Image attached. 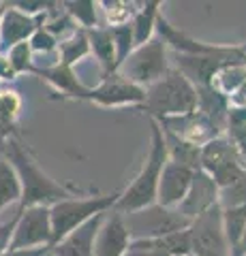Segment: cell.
<instances>
[{
  "label": "cell",
  "instance_id": "1",
  "mask_svg": "<svg viewBox=\"0 0 246 256\" xmlns=\"http://www.w3.org/2000/svg\"><path fill=\"white\" fill-rule=\"evenodd\" d=\"M3 152H5V160L13 166V171L20 180V186H22L20 210H24V207H35V205L52 207L54 203L65 201V198L82 196L79 190L71 188V186H62L60 182L52 180L50 175L39 166L35 154L24 146L18 137L7 139L3 143Z\"/></svg>",
  "mask_w": 246,
  "mask_h": 256
},
{
  "label": "cell",
  "instance_id": "14",
  "mask_svg": "<svg viewBox=\"0 0 246 256\" xmlns=\"http://www.w3.org/2000/svg\"><path fill=\"white\" fill-rule=\"evenodd\" d=\"M131 235L120 212H107L94 239V256H124L129 250Z\"/></svg>",
  "mask_w": 246,
  "mask_h": 256
},
{
  "label": "cell",
  "instance_id": "28",
  "mask_svg": "<svg viewBox=\"0 0 246 256\" xmlns=\"http://www.w3.org/2000/svg\"><path fill=\"white\" fill-rule=\"evenodd\" d=\"M9 64L13 66V70L18 75H24V73H33L35 70V58H33V50H30L28 41L24 43H18L15 47H11L7 54H3Z\"/></svg>",
  "mask_w": 246,
  "mask_h": 256
},
{
  "label": "cell",
  "instance_id": "25",
  "mask_svg": "<svg viewBox=\"0 0 246 256\" xmlns=\"http://www.w3.org/2000/svg\"><path fill=\"white\" fill-rule=\"evenodd\" d=\"M97 6L99 2H92V0H67V2H62V9L82 30H92L99 26Z\"/></svg>",
  "mask_w": 246,
  "mask_h": 256
},
{
  "label": "cell",
  "instance_id": "26",
  "mask_svg": "<svg viewBox=\"0 0 246 256\" xmlns=\"http://www.w3.org/2000/svg\"><path fill=\"white\" fill-rule=\"evenodd\" d=\"M22 201V186L13 166L7 160H0V212L5 207Z\"/></svg>",
  "mask_w": 246,
  "mask_h": 256
},
{
  "label": "cell",
  "instance_id": "10",
  "mask_svg": "<svg viewBox=\"0 0 246 256\" xmlns=\"http://www.w3.org/2000/svg\"><path fill=\"white\" fill-rule=\"evenodd\" d=\"M144 88L126 82L122 75L112 73L97 88H92L86 96V100H90L99 107H139L144 102Z\"/></svg>",
  "mask_w": 246,
  "mask_h": 256
},
{
  "label": "cell",
  "instance_id": "35",
  "mask_svg": "<svg viewBox=\"0 0 246 256\" xmlns=\"http://www.w3.org/2000/svg\"><path fill=\"white\" fill-rule=\"evenodd\" d=\"M231 256H246V226H244V233L240 237V242H237L235 250L231 252Z\"/></svg>",
  "mask_w": 246,
  "mask_h": 256
},
{
  "label": "cell",
  "instance_id": "22",
  "mask_svg": "<svg viewBox=\"0 0 246 256\" xmlns=\"http://www.w3.org/2000/svg\"><path fill=\"white\" fill-rule=\"evenodd\" d=\"M58 62L65 64V66H75V64L84 62L90 56V41H88V32L79 28L77 32H73L69 38L58 43Z\"/></svg>",
  "mask_w": 246,
  "mask_h": 256
},
{
  "label": "cell",
  "instance_id": "19",
  "mask_svg": "<svg viewBox=\"0 0 246 256\" xmlns=\"http://www.w3.org/2000/svg\"><path fill=\"white\" fill-rule=\"evenodd\" d=\"M197 92V111L218 128L225 134L227 126V111H229V100L223 94H218L212 86L208 88H195Z\"/></svg>",
  "mask_w": 246,
  "mask_h": 256
},
{
  "label": "cell",
  "instance_id": "13",
  "mask_svg": "<svg viewBox=\"0 0 246 256\" xmlns=\"http://www.w3.org/2000/svg\"><path fill=\"white\" fill-rule=\"evenodd\" d=\"M193 175H195L193 169L167 160V164L163 166L161 180H158L156 205L165 207V210H176L184 201L186 192L190 188V182H193Z\"/></svg>",
  "mask_w": 246,
  "mask_h": 256
},
{
  "label": "cell",
  "instance_id": "8",
  "mask_svg": "<svg viewBox=\"0 0 246 256\" xmlns=\"http://www.w3.org/2000/svg\"><path fill=\"white\" fill-rule=\"evenodd\" d=\"M199 169L205 175H210L212 182L218 186V190L231 186V184L244 173L240 158H237L235 150L231 148V143L227 141L225 134L212 139L210 143H205L201 148Z\"/></svg>",
  "mask_w": 246,
  "mask_h": 256
},
{
  "label": "cell",
  "instance_id": "30",
  "mask_svg": "<svg viewBox=\"0 0 246 256\" xmlns=\"http://www.w3.org/2000/svg\"><path fill=\"white\" fill-rule=\"evenodd\" d=\"M28 45H30V50H33V56L35 54H56V50H58V41L45 28H39L35 34L30 36Z\"/></svg>",
  "mask_w": 246,
  "mask_h": 256
},
{
  "label": "cell",
  "instance_id": "27",
  "mask_svg": "<svg viewBox=\"0 0 246 256\" xmlns=\"http://www.w3.org/2000/svg\"><path fill=\"white\" fill-rule=\"evenodd\" d=\"M139 4L141 2H129V0H103V2H99V6H103V13H105L109 28L131 24Z\"/></svg>",
  "mask_w": 246,
  "mask_h": 256
},
{
  "label": "cell",
  "instance_id": "17",
  "mask_svg": "<svg viewBox=\"0 0 246 256\" xmlns=\"http://www.w3.org/2000/svg\"><path fill=\"white\" fill-rule=\"evenodd\" d=\"M105 214L94 216L86 224L77 226L73 233H69L56 246H52L50 252L54 256H94V239H97V233L101 228V222L105 218Z\"/></svg>",
  "mask_w": 246,
  "mask_h": 256
},
{
  "label": "cell",
  "instance_id": "9",
  "mask_svg": "<svg viewBox=\"0 0 246 256\" xmlns=\"http://www.w3.org/2000/svg\"><path fill=\"white\" fill-rule=\"evenodd\" d=\"M30 248H52V220L50 207L35 205L18 212L9 250H30Z\"/></svg>",
  "mask_w": 246,
  "mask_h": 256
},
{
  "label": "cell",
  "instance_id": "7",
  "mask_svg": "<svg viewBox=\"0 0 246 256\" xmlns=\"http://www.w3.org/2000/svg\"><path fill=\"white\" fill-rule=\"evenodd\" d=\"M186 230L190 256H231L223 230V220H220V205H214L208 212L193 218Z\"/></svg>",
  "mask_w": 246,
  "mask_h": 256
},
{
  "label": "cell",
  "instance_id": "4",
  "mask_svg": "<svg viewBox=\"0 0 246 256\" xmlns=\"http://www.w3.org/2000/svg\"><path fill=\"white\" fill-rule=\"evenodd\" d=\"M120 192L112 194H90V196H73L58 201L50 207L52 220V246H56L60 239H65L69 233H73L77 226L86 224L90 218L105 212H112Z\"/></svg>",
  "mask_w": 246,
  "mask_h": 256
},
{
  "label": "cell",
  "instance_id": "20",
  "mask_svg": "<svg viewBox=\"0 0 246 256\" xmlns=\"http://www.w3.org/2000/svg\"><path fill=\"white\" fill-rule=\"evenodd\" d=\"M161 6H163V2H158V0H148V2L139 4L135 18L131 20L135 47L148 43L150 38L156 34V20H158V15H161Z\"/></svg>",
  "mask_w": 246,
  "mask_h": 256
},
{
  "label": "cell",
  "instance_id": "18",
  "mask_svg": "<svg viewBox=\"0 0 246 256\" xmlns=\"http://www.w3.org/2000/svg\"><path fill=\"white\" fill-rule=\"evenodd\" d=\"M88 32V41H90V54L97 60V66L101 68L103 79L116 73V47L112 38V30L109 26H97Z\"/></svg>",
  "mask_w": 246,
  "mask_h": 256
},
{
  "label": "cell",
  "instance_id": "36",
  "mask_svg": "<svg viewBox=\"0 0 246 256\" xmlns=\"http://www.w3.org/2000/svg\"><path fill=\"white\" fill-rule=\"evenodd\" d=\"M3 11H5V2H0V15H3Z\"/></svg>",
  "mask_w": 246,
  "mask_h": 256
},
{
  "label": "cell",
  "instance_id": "15",
  "mask_svg": "<svg viewBox=\"0 0 246 256\" xmlns=\"http://www.w3.org/2000/svg\"><path fill=\"white\" fill-rule=\"evenodd\" d=\"M214 205H218V186L212 182L210 175H205L201 169H197L184 201L176 207V212L180 216H184L186 220H193Z\"/></svg>",
  "mask_w": 246,
  "mask_h": 256
},
{
  "label": "cell",
  "instance_id": "21",
  "mask_svg": "<svg viewBox=\"0 0 246 256\" xmlns=\"http://www.w3.org/2000/svg\"><path fill=\"white\" fill-rule=\"evenodd\" d=\"M212 88L218 94H223L227 100H231L237 92H242L246 88V62H235L223 66L214 75Z\"/></svg>",
  "mask_w": 246,
  "mask_h": 256
},
{
  "label": "cell",
  "instance_id": "23",
  "mask_svg": "<svg viewBox=\"0 0 246 256\" xmlns=\"http://www.w3.org/2000/svg\"><path fill=\"white\" fill-rule=\"evenodd\" d=\"M22 109V98L15 90H0V141L13 137Z\"/></svg>",
  "mask_w": 246,
  "mask_h": 256
},
{
  "label": "cell",
  "instance_id": "24",
  "mask_svg": "<svg viewBox=\"0 0 246 256\" xmlns=\"http://www.w3.org/2000/svg\"><path fill=\"white\" fill-rule=\"evenodd\" d=\"M220 220H223V230H225L229 250L233 252L246 226V205L220 207Z\"/></svg>",
  "mask_w": 246,
  "mask_h": 256
},
{
  "label": "cell",
  "instance_id": "3",
  "mask_svg": "<svg viewBox=\"0 0 246 256\" xmlns=\"http://www.w3.org/2000/svg\"><path fill=\"white\" fill-rule=\"evenodd\" d=\"M146 96L139 111L150 116V120H169L188 116L197 109V92L193 84L178 68H169L156 84L146 88Z\"/></svg>",
  "mask_w": 246,
  "mask_h": 256
},
{
  "label": "cell",
  "instance_id": "32",
  "mask_svg": "<svg viewBox=\"0 0 246 256\" xmlns=\"http://www.w3.org/2000/svg\"><path fill=\"white\" fill-rule=\"evenodd\" d=\"M20 75L13 70V66L9 64V60L0 54V82H15Z\"/></svg>",
  "mask_w": 246,
  "mask_h": 256
},
{
  "label": "cell",
  "instance_id": "31",
  "mask_svg": "<svg viewBox=\"0 0 246 256\" xmlns=\"http://www.w3.org/2000/svg\"><path fill=\"white\" fill-rule=\"evenodd\" d=\"M15 222H18V214H15L9 222H3V224H0V254L9 250V244H11V237H13Z\"/></svg>",
  "mask_w": 246,
  "mask_h": 256
},
{
  "label": "cell",
  "instance_id": "6",
  "mask_svg": "<svg viewBox=\"0 0 246 256\" xmlns=\"http://www.w3.org/2000/svg\"><path fill=\"white\" fill-rule=\"evenodd\" d=\"M124 224L129 228L131 239H150V237H165L176 230L188 228L190 220L180 216L176 210H165L161 205H150L139 212L122 214Z\"/></svg>",
  "mask_w": 246,
  "mask_h": 256
},
{
  "label": "cell",
  "instance_id": "33",
  "mask_svg": "<svg viewBox=\"0 0 246 256\" xmlns=\"http://www.w3.org/2000/svg\"><path fill=\"white\" fill-rule=\"evenodd\" d=\"M52 248H30V250H7L0 256H45Z\"/></svg>",
  "mask_w": 246,
  "mask_h": 256
},
{
  "label": "cell",
  "instance_id": "5",
  "mask_svg": "<svg viewBox=\"0 0 246 256\" xmlns=\"http://www.w3.org/2000/svg\"><path fill=\"white\" fill-rule=\"evenodd\" d=\"M169 66V56H167V45L158 34H154L148 43L135 47L129 54L120 66H118L116 73L122 75L126 82H131L139 88H146L156 84L165 73H167Z\"/></svg>",
  "mask_w": 246,
  "mask_h": 256
},
{
  "label": "cell",
  "instance_id": "29",
  "mask_svg": "<svg viewBox=\"0 0 246 256\" xmlns=\"http://www.w3.org/2000/svg\"><path fill=\"white\" fill-rule=\"evenodd\" d=\"M109 30H112V38H114V47H116V70H118V66H120V64L129 58V54L135 50L133 28H131V24H124V26H116Z\"/></svg>",
  "mask_w": 246,
  "mask_h": 256
},
{
  "label": "cell",
  "instance_id": "34",
  "mask_svg": "<svg viewBox=\"0 0 246 256\" xmlns=\"http://www.w3.org/2000/svg\"><path fill=\"white\" fill-rule=\"evenodd\" d=\"M229 105H231V107H242V109H246V88H244L242 92H237L233 98L229 100Z\"/></svg>",
  "mask_w": 246,
  "mask_h": 256
},
{
  "label": "cell",
  "instance_id": "11",
  "mask_svg": "<svg viewBox=\"0 0 246 256\" xmlns=\"http://www.w3.org/2000/svg\"><path fill=\"white\" fill-rule=\"evenodd\" d=\"M45 15H26L18 11L11 2H5V11L0 15V54H7L18 43L30 41L39 28H43Z\"/></svg>",
  "mask_w": 246,
  "mask_h": 256
},
{
  "label": "cell",
  "instance_id": "12",
  "mask_svg": "<svg viewBox=\"0 0 246 256\" xmlns=\"http://www.w3.org/2000/svg\"><path fill=\"white\" fill-rule=\"evenodd\" d=\"M156 34L163 38L167 47L176 50L178 56H229V54L240 52V45H210V43L197 41V38L188 36L186 32L173 28L165 20L163 13L156 20Z\"/></svg>",
  "mask_w": 246,
  "mask_h": 256
},
{
  "label": "cell",
  "instance_id": "2",
  "mask_svg": "<svg viewBox=\"0 0 246 256\" xmlns=\"http://www.w3.org/2000/svg\"><path fill=\"white\" fill-rule=\"evenodd\" d=\"M150 134H152V141H150V152L144 160V164H141L139 173L135 175V180L120 192L118 203L114 207L120 214L139 212L144 207L156 203L158 180H161L163 166L167 164L169 158H167V148H165L161 126H158L156 120H150Z\"/></svg>",
  "mask_w": 246,
  "mask_h": 256
},
{
  "label": "cell",
  "instance_id": "16",
  "mask_svg": "<svg viewBox=\"0 0 246 256\" xmlns=\"http://www.w3.org/2000/svg\"><path fill=\"white\" fill-rule=\"evenodd\" d=\"M33 75H39L45 84L52 86V90L56 92L60 98H75V100H86L88 96V88H84L73 66H65V64H52V66H43L33 70Z\"/></svg>",
  "mask_w": 246,
  "mask_h": 256
}]
</instances>
